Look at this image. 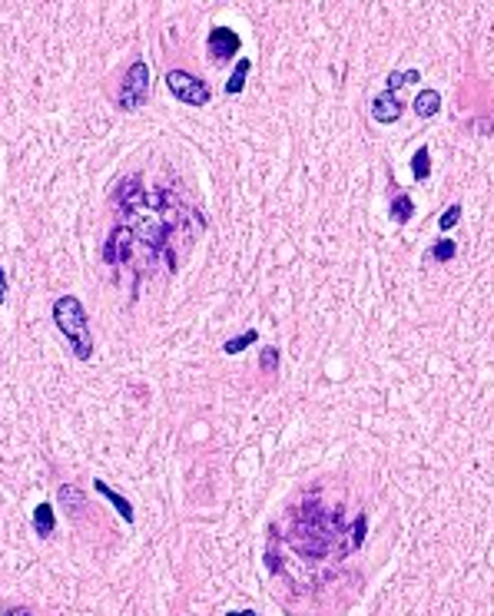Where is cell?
Returning <instances> with one entry per match:
<instances>
[{
    "mask_svg": "<svg viewBox=\"0 0 494 616\" xmlns=\"http://www.w3.org/2000/svg\"><path fill=\"white\" fill-rule=\"evenodd\" d=\"M239 50V37L232 30H226V27H216V30L209 33V56L216 60V64H226L232 54Z\"/></svg>",
    "mask_w": 494,
    "mask_h": 616,
    "instance_id": "obj_4",
    "label": "cell"
},
{
    "mask_svg": "<svg viewBox=\"0 0 494 616\" xmlns=\"http://www.w3.org/2000/svg\"><path fill=\"white\" fill-rule=\"evenodd\" d=\"M372 113H375V119H378V123H392V119L402 116V103L395 99V93H388V90H385V93H378V97H375Z\"/></svg>",
    "mask_w": 494,
    "mask_h": 616,
    "instance_id": "obj_5",
    "label": "cell"
},
{
    "mask_svg": "<svg viewBox=\"0 0 494 616\" xmlns=\"http://www.w3.org/2000/svg\"><path fill=\"white\" fill-rule=\"evenodd\" d=\"M93 487H97V494H103V497L110 500L113 507H116V514H120V517L126 520V524H133V507H130V500L120 497V494H116V490H113L110 484H103V481H97Z\"/></svg>",
    "mask_w": 494,
    "mask_h": 616,
    "instance_id": "obj_6",
    "label": "cell"
},
{
    "mask_svg": "<svg viewBox=\"0 0 494 616\" xmlns=\"http://www.w3.org/2000/svg\"><path fill=\"white\" fill-rule=\"evenodd\" d=\"M411 173H415V179H428L431 166H428V146H421V150L415 152V159H411Z\"/></svg>",
    "mask_w": 494,
    "mask_h": 616,
    "instance_id": "obj_10",
    "label": "cell"
},
{
    "mask_svg": "<svg viewBox=\"0 0 494 616\" xmlns=\"http://www.w3.org/2000/svg\"><path fill=\"white\" fill-rule=\"evenodd\" d=\"M402 83H418V70H405V73H392L388 76V93H395Z\"/></svg>",
    "mask_w": 494,
    "mask_h": 616,
    "instance_id": "obj_13",
    "label": "cell"
},
{
    "mask_svg": "<svg viewBox=\"0 0 494 616\" xmlns=\"http://www.w3.org/2000/svg\"><path fill=\"white\" fill-rule=\"evenodd\" d=\"M54 322H56V328H60V332L70 338V345H73L77 358H83V361H87V358L93 355V335H90V328H87V315H83V305H80V298H73V295H64V298H56V305H54Z\"/></svg>",
    "mask_w": 494,
    "mask_h": 616,
    "instance_id": "obj_1",
    "label": "cell"
},
{
    "mask_svg": "<svg viewBox=\"0 0 494 616\" xmlns=\"http://www.w3.org/2000/svg\"><path fill=\"white\" fill-rule=\"evenodd\" d=\"M33 530H37L40 537H50V533H54V507H50V504H40V507L33 510Z\"/></svg>",
    "mask_w": 494,
    "mask_h": 616,
    "instance_id": "obj_8",
    "label": "cell"
},
{
    "mask_svg": "<svg viewBox=\"0 0 494 616\" xmlns=\"http://www.w3.org/2000/svg\"><path fill=\"white\" fill-rule=\"evenodd\" d=\"M431 255H435V259H438V262H448L451 255H454V242H448V238H445V242H438Z\"/></svg>",
    "mask_w": 494,
    "mask_h": 616,
    "instance_id": "obj_14",
    "label": "cell"
},
{
    "mask_svg": "<svg viewBox=\"0 0 494 616\" xmlns=\"http://www.w3.org/2000/svg\"><path fill=\"white\" fill-rule=\"evenodd\" d=\"M146 97H150V66L143 64V60H136V64L126 70V76H123V90H120V107L123 109H140L146 103Z\"/></svg>",
    "mask_w": 494,
    "mask_h": 616,
    "instance_id": "obj_2",
    "label": "cell"
},
{
    "mask_svg": "<svg viewBox=\"0 0 494 616\" xmlns=\"http://www.w3.org/2000/svg\"><path fill=\"white\" fill-rule=\"evenodd\" d=\"M249 70H253V64H249V60H239L236 70H232V76H229V83H226V93H239L242 83H246V76H249Z\"/></svg>",
    "mask_w": 494,
    "mask_h": 616,
    "instance_id": "obj_9",
    "label": "cell"
},
{
    "mask_svg": "<svg viewBox=\"0 0 494 616\" xmlns=\"http://www.w3.org/2000/svg\"><path fill=\"white\" fill-rule=\"evenodd\" d=\"M0 302H4V285H0Z\"/></svg>",
    "mask_w": 494,
    "mask_h": 616,
    "instance_id": "obj_19",
    "label": "cell"
},
{
    "mask_svg": "<svg viewBox=\"0 0 494 616\" xmlns=\"http://www.w3.org/2000/svg\"><path fill=\"white\" fill-rule=\"evenodd\" d=\"M229 616H255L253 610H239V613H229Z\"/></svg>",
    "mask_w": 494,
    "mask_h": 616,
    "instance_id": "obj_18",
    "label": "cell"
},
{
    "mask_svg": "<svg viewBox=\"0 0 494 616\" xmlns=\"http://www.w3.org/2000/svg\"><path fill=\"white\" fill-rule=\"evenodd\" d=\"M255 342V328H249V332H242L239 338H232V342H226V351H229V355H239L242 348H249Z\"/></svg>",
    "mask_w": 494,
    "mask_h": 616,
    "instance_id": "obj_12",
    "label": "cell"
},
{
    "mask_svg": "<svg viewBox=\"0 0 494 616\" xmlns=\"http://www.w3.org/2000/svg\"><path fill=\"white\" fill-rule=\"evenodd\" d=\"M392 216H395L398 222L411 219V199H408V195H395V199H392Z\"/></svg>",
    "mask_w": 494,
    "mask_h": 616,
    "instance_id": "obj_11",
    "label": "cell"
},
{
    "mask_svg": "<svg viewBox=\"0 0 494 616\" xmlns=\"http://www.w3.org/2000/svg\"><path fill=\"white\" fill-rule=\"evenodd\" d=\"M275 365H279V351H275V348H265L263 351V371H275Z\"/></svg>",
    "mask_w": 494,
    "mask_h": 616,
    "instance_id": "obj_16",
    "label": "cell"
},
{
    "mask_svg": "<svg viewBox=\"0 0 494 616\" xmlns=\"http://www.w3.org/2000/svg\"><path fill=\"white\" fill-rule=\"evenodd\" d=\"M458 216H462V205H451L448 212H445V216L438 219V226H441V229H451L454 222H458Z\"/></svg>",
    "mask_w": 494,
    "mask_h": 616,
    "instance_id": "obj_15",
    "label": "cell"
},
{
    "mask_svg": "<svg viewBox=\"0 0 494 616\" xmlns=\"http://www.w3.org/2000/svg\"><path fill=\"white\" fill-rule=\"evenodd\" d=\"M166 87H169V93H173L176 99H183L189 107H206L209 103L206 83L196 80L193 73H186V70H169V73H166Z\"/></svg>",
    "mask_w": 494,
    "mask_h": 616,
    "instance_id": "obj_3",
    "label": "cell"
},
{
    "mask_svg": "<svg viewBox=\"0 0 494 616\" xmlns=\"http://www.w3.org/2000/svg\"><path fill=\"white\" fill-rule=\"evenodd\" d=\"M441 107V93L438 90H421L415 97V113L418 116H435Z\"/></svg>",
    "mask_w": 494,
    "mask_h": 616,
    "instance_id": "obj_7",
    "label": "cell"
},
{
    "mask_svg": "<svg viewBox=\"0 0 494 616\" xmlns=\"http://www.w3.org/2000/svg\"><path fill=\"white\" fill-rule=\"evenodd\" d=\"M4 616H30V610H23V606H17V610H7Z\"/></svg>",
    "mask_w": 494,
    "mask_h": 616,
    "instance_id": "obj_17",
    "label": "cell"
}]
</instances>
